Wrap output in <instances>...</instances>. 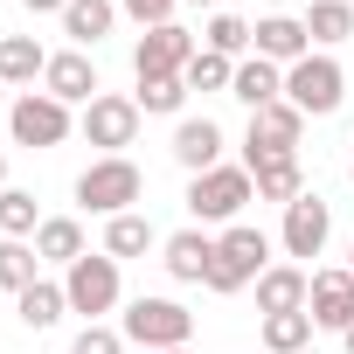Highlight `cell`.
Returning <instances> with one entry per match:
<instances>
[{"label":"cell","mask_w":354,"mask_h":354,"mask_svg":"<svg viewBox=\"0 0 354 354\" xmlns=\"http://www.w3.org/2000/svg\"><path fill=\"white\" fill-rule=\"evenodd\" d=\"M132 104H139V111H153V118H174V111L188 104V84H181V77H139Z\"/></svg>","instance_id":"obj_29"},{"label":"cell","mask_w":354,"mask_h":354,"mask_svg":"<svg viewBox=\"0 0 354 354\" xmlns=\"http://www.w3.org/2000/svg\"><path fill=\"white\" fill-rule=\"evenodd\" d=\"M299 21H306V35H313L319 49H333V42H347V35H354V8H347V0H313Z\"/></svg>","instance_id":"obj_25"},{"label":"cell","mask_w":354,"mask_h":354,"mask_svg":"<svg viewBox=\"0 0 354 354\" xmlns=\"http://www.w3.org/2000/svg\"><path fill=\"white\" fill-rule=\"evenodd\" d=\"M202 49H216V56H230V63H236V56L250 49V21H243V15H209Z\"/></svg>","instance_id":"obj_30"},{"label":"cell","mask_w":354,"mask_h":354,"mask_svg":"<svg viewBox=\"0 0 354 354\" xmlns=\"http://www.w3.org/2000/svg\"><path fill=\"white\" fill-rule=\"evenodd\" d=\"M160 250H167L160 264L181 278V285H202V278H209V257H216V236H209V230H174Z\"/></svg>","instance_id":"obj_17"},{"label":"cell","mask_w":354,"mask_h":354,"mask_svg":"<svg viewBox=\"0 0 354 354\" xmlns=\"http://www.w3.org/2000/svg\"><path fill=\"white\" fill-rule=\"evenodd\" d=\"M306 313H313V326H333V333H347V326H354V271H347V264H340V271H313Z\"/></svg>","instance_id":"obj_13"},{"label":"cell","mask_w":354,"mask_h":354,"mask_svg":"<svg viewBox=\"0 0 354 354\" xmlns=\"http://www.w3.org/2000/svg\"><path fill=\"white\" fill-rule=\"evenodd\" d=\"M347 8H354V0H347Z\"/></svg>","instance_id":"obj_41"},{"label":"cell","mask_w":354,"mask_h":354,"mask_svg":"<svg viewBox=\"0 0 354 354\" xmlns=\"http://www.w3.org/2000/svg\"><path fill=\"white\" fill-rule=\"evenodd\" d=\"M195 8H216V0H195Z\"/></svg>","instance_id":"obj_39"},{"label":"cell","mask_w":354,"mask_h":354,"mask_svg":"<svg viewBox=\"0 0 354 354\" xmlns=\"http://www.w3.org/2000/svg\"><path fill=\"white\" fill-rule=\"evenodd\" d=\"M340 340H347V354H354V326H347V333H340Z\"/></svg>","instance_id":"obj_36"},{"label":"cell","mask_w":354,"mask_h":354,"mask_svg":"<svg viewBox=\"0 0 354 354\" xmlns=\"http://www.w3.org/2000/svg\"><path fill=\"white\" fill-rule=\"evenodd\" d=\"M243 202H257L250 167H230V160H223V167H209V174L188 181V216H195V230H202V223H236Z\"/></svg>","instance_id":"obj_5"},{"label":"cell","mask_w":354,"mask_h":354,"mask_svg":"<svg viewBox=\"0 0 354 354\" xmlns=\"http://www.w3.org/2000/svg\"><path fill=\"white\" fill-rule=\"evenodd\" d=\"M15 313H21V326L28 333H49L63 313H70V299H63V285H49V278H35L21 299H15Z\"/></svg>","instance_id":"obj_23"},{"label":"cell","mask_w":354,"mask_h":354,"mask_svg":"<svg viewBox=\"0 0 354 354\" xmlns=\"http://www.w3.org/2000/svg\"><path fill=\"white\" fill-rule=\"evenodd\" d=\"M174 160H181L188 174L223 167V125L216 118H181V125H174Z\"/></svg>","instance_id":"obj_16"},{"label":"cell","mask_w":354,"mask_h":354,"mask_svg":"<svg viewBox=\"0 0 354 354\" xmlns=\"http://www.w3.org/2000/svg\"><path fill=\"white\" fill-rule=\"evenodd\" d=\"M306 292H313V271L306 264H271L257 278V313H306Z\"/></svg>","instance_id":"obj_15"},{"label":"cell","mask_w":354,"mask_h":354,"mask_svg":"<svg viewBox=\"0 0 354 354\" xmlns=\"http://www.w3.org/2000/svg\"><path fill=\"white\" fill-rule=\"evenodd\" d=\"M139 104L132 97H118V91H97L91 104H84V118H77V132L91 139V146H104V153H125L132 139H139Z\"/></svg>","instance_id":"obj_8"},{"label":"cell","mask_w":354,"mask_h":354,"mask_svg":"<svg viewBox=\"0 0 354 354\" xmlns=\"http://www.w3.org/2000/svg\"><path fill=\"white\" fill-rule=\"evenodd\" d=\"M35 230H42V209H35V195H28V188H0V236L28 243Z\"/></svg>","instance_id":"obj_27"},{"label":"cell","mask_w":354,"mask_h":354,"mask_svg":"<svg viewBox=\"0 0 354 354\" xmlns=\"http://www.w3.org/2000/svg\"><path fill=\"white\" fill-rule=\"evenodd\" d=\"M35 271H42V257H35V243H15V236H0V292H28L35 285Z\"/></svg>","instance_id":"obj_26"},{"label":"cell","mask_w":354,"mask_h":354,"mask_svg":"<svg viewBox=\"0 0 354 354\" xmlns=\"http://www.w3.org/2000/svg\"><path fill=\"white\" fill-rule=\"evenodd\" d=\"M153 243H160V236H153V223H146L139 209H132V216H111V223H104V257H118V264H125V257H146Z\"/></svg>","instance_id":"obj_24"},{"label":"cell","mask_w":354,"mask_h":354,"mask_svg":"<svg viewBox=\"0 0 354 354\" xmlns=\"http://www.w3.org/2000/svg\"><path fill=\"white\" fill-rule=\"evenodd\" d=\"M250 49H257L264 63L292 70L299 56H313V35H306V21H299V15H264V21L250 28Z\"/></svg>","instance_id":"obj_14"},{"label":"cell","mask_w":354,"mask_h":354,"mask_svg":"<svg viewBox=\"0 0 354 354\" xmlns=\"http://www.w3.org/2000/svg\"><path fill=\"white\" fill-rule=\"evenodd\" d=\"M340 97H347V70H340L326 49H313V56H299V63L285 70V104H299L306 118H333Z\"/></svg>","instance_id":"obj_6"},{"label":"cell","mask_w":354,"mask_h":354,"mask_svg":"<svg viewBox=\"0 0 354 354\" xmlns=\"http://www.w3.org/2000/svg\"><path fill=\"white\" fill-rule=\"evenodd\" d=\"M326 236H333V209H326L319 195L285 202V230H278L285 257H319V250H326Z\"/></svg>","instance_id":"obj_11"},{"label":"cell","mask_w":354,"mask_h":354,"mask_svg":"<svg viewBox=\"0 0 354 354\" xmlns=\"http://www.w3.org/2000/svg\"><path fill=\"white\" fill-rule=\"evenodd\" d=\"M49 70V49L35 42V35H0V84H21V91H35V77Z\"/></svg>","instance_id":"obj_21"},{"label":"cell","mask_w":354,"mask_h":354,"mask_svg":"<svg viewBox=\"0 0 354 354\" xmlns=\"http://www.w3.org/2000/svg\"><path fill=\"white\" fill-rule=\"evenodd\" d=\"M195 35L181 28V21H167V28H146L139 42H132V77H181L188 63H195Z\"/></svg>","instance_id":"obj_10"},{"label":"cell","mask_w":354,"mask_h":354,"mask_svg":"<svg viewBox=\"0 0 354 354\" xmlns=\"http://www.w3.org/2000/svg\"><path fill=\"white\" fill-rule=\"evenodd\" d=\"M299 132H306V111L299 104H264V111H250V132H243V167H257V160H271V153H299Z\"/></svg>","instance_id":"obj_9"},{"label":"cell","mask_w":354,"mask_h":354,"mask_svg":"<svg viewBox=\"0 0 354 354\" xmlns=\"http://www.w3.org/2000/svg\"><path fill=\"white\" fill-rule=\"evenodd\" d=\"M230 97H236V104H250V111H264V104H278V97H285V70H278V63H264V56H250V63H236Z\"/></svg>","instance_id":"obj_19"},{"label":"cell","mask_w":354,"mask_h":354,"mask_svg":"<svg viewBox=\"0 0 354 354\" xmlns=\"http://www.w3.org/2000/svg\"><path fill=\"white\" fill-rule=\"evenodd\" d=\"M118 8L139 21V28H167L174 21V8H181V0H118Z\"/></svg>","instance_id":"obj_33"},{"label":"cell","mask_w":354,"mask_h":354,"mask_svg":"<svg viewBox=\"0 0 354 354\" xmlns=\"http://www.w3.org/2000/svg\"><path fill=\"white\" fill-rule=\"evenodd\" d=\"M118 333H125L139 354H167V347H188V340H195V313H188L181 299H132L125 319H118Z\"/></svg>","instance_id":"obj_3"},{"label":"cell","mask_w":354,"mask_h":354,"mask_svg":"<svg viewBox=\"0 0 354 354\" xmlns=\"http://www.w3.org/2000/svg\"><path fill=\"white\" fill-rule=\"evenodd\" d=\"M0 188H8V153H0Z\"/></svg>","instance_id":"obj_35"},{"label":"cell","mask_w":354,"mask_h":354,"mask_svg":"<svg viewBox=\"0 0 354 354\" xmlns=\"http://www.w3.org/2000/svg\"><path fill=\"white\" fill-rule=\"evenodd\" d=\"M111 28H118V0H70V8H63V35L77 49H97Z\"/></svg>","instance_id":"obj_18"},{"label":"cell","mask_w":354,"mask_h":354,"mask_svg":"<svg viewBox=\"0 0 354 354\" xmlns=\"http://www.w3.org/2000/svg\"><path fill=\"white\" fill-rule=\"evenodd\" d=\"M70 354H125V333H118V326H104V319H91V326L70 340Z\"/></svg>","instance_id":"obj_32"},{"label":"cell","mask_w":354,"mask_h":354,"mask_svg":"<svg viewBox=\"0 0 354 354\" xmlns=\"http://www.w3.org/2000/svg\"><path fill=\"white\" fill-rule=\"evenodd\" d=\"M347 181H354V160H347Z\"/></svg>","instance_id":"obj_40"},{"label":"cell","mask_w":354,"mask_h":354,"mask_svg":"<svg viewBox=\"0 0 354 354\" xmlns=\"http://www.w3.org/2000/svg\"><path fill=\"white\" fill-rule=\"evenodd\" d=\"M146 195V174L125 160V153H104V160H91L84 174H77V209H91V216H132V202Z\"/></svg>","instance_id":"obj_2"},{"label":"cell","mask_w":354,"mask_h":354,"mask_svg":"<svg viewBox=\"0 0 354 354\" xmlns=\"http://www.w3.org/2000/svg\"><path fill=\"white\" fill-rule=\"evenodd\" d=\"M306 354H313V347H306Z\"/></svg>","instance_id":"obj_42"},{"label":"cell","mask_w":354,"mask_h":354,"mask_svg":"<svg viewBox=\"0 0 354 354\" xmlns=\"http://www.w3.org/2000/svg\"><path fill=\"white\" fill-rule=\"evenodd\" d=\"M35 257L70 271V264L84 257V223H77V216H42V230H35Z\"/></svg>","instance_id":"obj_22"},{"label":"cell","mask_w":354,"mask_h":354,"mask_svg":"<svg viewBox=\"0 0 354 354\" xmlns=\"http://www.w3.org/2000/svg\"><path fill=\"white\" fill-rule=\"evenodd\" d=\"M271 271V236L264 230H250V223H230L223 236H216V257H209V292L216 299H230V292H243V285H257Z\"/></svg>","instance_id":"obj_1"},{"label":"cell","mask_w":354,"mask_h":354,"mask_svg":"<svg viewBox=\"0 0 354 354\" xmlns=\"http://www.w3.org/2000/svg\"><path fill=\"white\" fill-rule=\"evenodd\" d=\"M42 91H49L56 104H91L104 84H97V63H91L84 49H56L49 70H42Z\"/></svg>","instance_id":"obj_12"},{"label":"cell","mask_w":354,"mask_h":354,"mask_svg":"<svg viewBox=\"0 0 354 354\" xmlns=\"http://www.w3.org/2000/svg\"><path fill=\"white\" fill-rule=\"evenodd\" d=\"M250 181H257V202H299L306 195V174H299V153H271L250 167Z\"/></svg>","instance_id":"obj_20"},{"label":"cell","mask_w":354,"mask_h":354,"mask_svg":"<svg viewBox=\"0 0 354 354\" xmlns=\"http://www.w3.org/2000/svg\"><path fill=\"white\" fill-rule=\"evenodd\" d=\"M347 271H354V243H347Z\"/></svg>","instance_id":"obj_38"},{"label":"cell","mask_w":354,"mask_h":354,"mask_svg":"<svg viewBox=\"0 0 354 354\" xmlns=\"http://www.w3.org/2000/svg\"><path fill=\"white\" fill-rule=\"evenodd\" d=\"M8 132H15V146L49 153V146H63V139L77 132V118H70V104H56L49 91H21V97L8 104Z\"/></svg>","instance_id":"obj_7"},{"label":"cell","mask_w":354,"mask_h":354,"mask_svg":"<svg viewBox=\"0 0 354 354\" xmlns=\"http://www.w3.org/2000/svg\"><path fill=\"white\" fill-rule=\"evenodd\" d=\"M21 8H28V15H63L70 0H21Z\"/></svg>","instance_id":"obj_34"},{"label":"cell","mask_w":354,"mask_h":354,"mask_svg":"<svg viewBox=\"0 0 354 354\" xmlns=\"http://www.w3.org/2000/svg\"><path fill=\"white\" fill-rule=\"evenodd\" d=\"M264 347L271 354H306L313 347V313H271L264 319Z\"/></svg>","instance_id":"obj_28"},{"label":"cell","mask_w":354,"mask_h":354,"mask_svg":"<svg viewBox=\"0 0 354 354\" xmlns=\"http://www.w3.org/2000/svg\"><path fill=\"white\" fill-rule=\"evenodd\" d=\"M181 84H188V91H230V84H236V63L216 56V49H195V63L181 70Z\"/></svg>","instance_id":"obj_31"},{"label":"cell","mask_w":354,"mask_h":354,"mask_svg":"<svg viewBox=\"0 0 354 354\" xmlns=\"http://www.w3.org/2000/svg\"><path fill=\"white\" fill-rule=\"evenodd\" d=\"M63 299H70V313H84V326H91V319H104V313H118V299H125L118 257H104V250H84V257L63 271Z\"/></svg>","instance_id":"obj_4"},{"label":"cell","mask_w":354,"mask_h":354,"mask_svg":"<svg viewBox=\"0 0 354 354\" xmlns=\"http://www.w3.org/2000/svg\"><path fill=\"white\" fill-rule=\"evenodd\" d=\"M167 354H195V347H167Z\"/></svg>","instance_id":"obj_37"}]
</instances>
